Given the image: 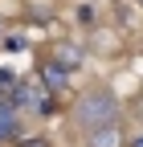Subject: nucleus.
I'll return each instance as SVG.
<instances>
[{
	"instance_id": "f257e3e1",
	"label": "nucleus",
	"mask_w": 143,
	"mask_h": 147,
	"mask_svg": "<svg viewBox=\"0 0 143 147\" xmlns=\"http://www.w3.org/2000/svg\"><path fill=\"white\" fill-rule=\"evenodd\" d=\"M119 115H123V106H119L111 86L94 82V86H86L74 98V123L82 127V131H98V127H106V123H119Z\"/></svg>"
},
{
	"instance_id": "f03ea898",
	"label": "nucleus",
	"mask_w": 143,
	"mask_h": 147,
	"mask_svg": "<svg viewBox=\"0 0 143 147\" xmlns=\"http://www.w3.org/2000/svg\"><path fill=\"white\" fill-rule=\"evenodd\" d=\"M8 102L16 110H25V115H41V119L57 115V94H49V90L41 86V78H21L16 90L8 94Z\"/></svg>"
},
{
	"instance_id": "7ed1b4c3",
	"label": "nucleus",
	"mask_w": 143,
	"mask_h": 147,
	"mask_svg": "<svg viewBox=\"0 0 143 147\" xmlns=\"http://www.w3.org/2000/svg\"><path fill=\"white\" fill-rule=\"evenodd\" d=\"M25 139V123H21V110H16L4 94H0V147H16V143H21Z\"/></svg>"
},
{
	"instance_id": "20e7f679",
	"label": "nucleus",
	"mask_w": 143,
	"mask_h": 147,
	"mask_svg": "<svg viewBox=\"0 0 143 147\" xmlns=\"http://www.w3.org/2000/svg\"><path fill=\"white\" fill-rule=\"evenodd\" d=\"M37 78H41V86L49 90V94H57V98L69 94V69H65L61 61H53V57H49V61L37 69Z\"/></svg>"
},
{
	"instance_id": "39448f33",
	"label": "nucleus",
	"mask_w": 143,
	"mask_h": 147,
	"mask_svg": "<svg viewBox=\"0 0 143 147\" xmlns=\"http://www.w3.org/2000/svg\"><path fill=\"white\" fill-rule=\"evenodd\" d=\"M86 147H127L123 123H106V127H98V131H86Z\"/></svg>"
},
{
	"instance_id": "423d86ee",
	"label": "nucleus",
	"mask_w": 143,
	"mask_h": 147,
	"mask_svg": "<svg viewBox=\"0 0 143 147\" xmlns=\"http://www.w3.org/2000/svg\"><path fill=\"white\" fill-rule=\"evenodd\" d=\"M53 61H61L69 74H74V69L86 61V49H82L78 41H57V45H53Z\"/></svg>"
},
{
	"instance_id": "0eeeda50",
	"label": "nucleus",
	"mask_w": 143,
	"mask_h": 147,
	"mask_svg": "<svg viewBox=\"0 0 143 147\" xmlns=\"http://www.w3.org/2000/svg\"><path fill=\"white\" fill-rule=\"evenodd\" d=\"M16 82H21V78H16V69H8V65H0V94H12V90H16Z\"/></svg>"
},
{
	"instance_id": "6e6552de",
	"label": "nucleus",
	"mask_w": 143,
	"mask_h": 147,
	"mask_svg": "<svg viewBox=\"0 0 143 147\" xmlns=\"http://www.w3.org/2000/svg\"><path fill=\"white\" fill-rule=\"evenodd\" d=\"M4 49H8V53H25V49H29V37H21V33H12L8 41H4Z\"/></svg>"
},
{
	"instance_id": "1a4fd4ad",
	"label": "nucleus",
	"mask_w": 143,
	"mask_h": 147,
	"mask_svg": "<svg viewBox=\"0 0 143 147\" xmlns=\"http://www.w3.org/2000/svg\"><path fill=\"white\" fill-rule=\"evenodd\" d=\"M16 147H53V143H49V135H25Z\"/></svg>"
},
{
	"instance_id": "9d476101",
	"label": "nucleus",
	"mask_w": 143,
	"mask_h": 147,
	"mask_svg": "<svg viewBox=\"0 0 143 147\" xmlns=\"http://www.w3.org/2000/svg\"><path fill=\"white\" fill-rule=\"evenodd\" d=\"M127 147H143V131H135V139H127Z\"/></svg>"
},
{
	"instance_id": "9b49d317",
	"label": "nucleus",
	"mask_w": 143,
	"mask_h": 147,
	"mask_svg": "<svg viewBox=\"0 0 143 147\" xmlns=\"http://www.w3.org/2000/svg\"><path fill=\"white\" fill-rule=\"evenodd\" d=\"M135 106H139V119H143V98H139V102H135Z\"/></svg>"
},
{
	"instance_id": "f8f14e48",
	"label": "nucleus",
	"mask_w": 143,
	"mask_h": 147,
	"mask_svg": "<svg viewBox=\"0 0 143 147\" xmlns=\"http://www.w3.org/2000/svg\"><path fill=\"white\" fill-rule=\"evenodd\" d=\"M0 29H4V21H0Z\"/></svg>"
},
{
	"instance_id": "ddd939ff",
	"label": "nucleus",
	"mask_w": 143,
	"mask_h": 147,
	"mask_svg": "<svg viewBox=\"0 0 143 147\" xmlns=\"http://www.w3.org/2000/svg\"><path fill=\"white\" fill-rule=\"evenodd\" d=\"M139 4H143V0H139Z\"/></svg>"
}]
</instances>
